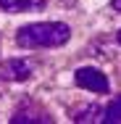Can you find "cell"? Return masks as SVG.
I'll return each instance as SVG.
<instances>
[{
	"mask_svg": "<svg viewBox=\"0 0 121 124\" xmlns=\"http://www.w3.org/2000/svg\"><path fill=\"white\" fill-rule=\"evenodd\" d=\"M119 42H121V32H119Z\"/></svg>",
	"mask_w": 121,
	"mask_h": 124,
	"instance_id": "7",
	"label": "cell"
},
{
	"mask_svg": "<svg viewBox=\"0 0 121 124\" xmlns=\"http://www.w3.org/2000/svg\"><path fill=\"white\" fill-rule=\"evenodd\" d=\"M45 0H0V8L11 11V13H19V11H34V8H42Z\"/></svg>",
	"mask_w": 121,
	"mask_h": 124,
	"instance_id": "4",
	"label": "cell"
},
{
	"mask_svg": "<svg viewBox=\"0 0 121 124\" xmlns=\"http://www.w3.org/2000/svg\"><path fill=\"white\" fill-rule=\"evenodd\" d=\"M32 77V63L26 58H8L0 63V79L8 82H24Z\"/></svg>",
	"mask_w": 121,
	"mask_h": 124,
	"instance_id": "3",
	"label": "cell"
},
{
	"mask_svg": "<svg viewBox=\"0 0 121 124\" xmlns=\"http://www.w3.org/2000/svg\"><path fill=\"white\" fill-rule=\"evenodd\" d=\"M74 82L79 85V87H84V90H90V93H108V77L103 74L100 69H92V66H84V69H79L76 74H74Z\"/></svg>",
	"mask_w": 121,
	"mask_h": 124,
	"instance_id": "2",
	"label": "cell"
},
{
	"mask_svg": "<svg viewBox=\"0 0 121 124\" xmlns=\"http://www.w3.org/2000/svg\"><path fill=\"white\" fill-rule=\"evenodd\" d=\"M103 122H108V124L121 122V95H119L116 100H111V103H108V108L103 111Z\"/></svg>",
	"mask_w": 121,
	"mask_h": 124,
	"instance_id": "5",
	"label": "cell"
},
{
	"mask_svg": "<svg viewBox=\"0 0 121 124\" xmlns=\"http://www.w3.org/2000/svg\"><path fill=\"white\" fill-rule=\"evenodd\" d=\"M71 37V29L61 21H40V24H26L19 29L16 42L21 48H58L66 45Z\"/></svg>",
	"mask_w": 121,
	"mask_h": 124,
	"instance_id": "1",
	"label": "cell"
},
{
	"mask_svg": "<svg viewBox=\"0 0 121 124\" xmlns=\"http://www.w3.org/2000/svg\"><path fill=\"white\" fill-rule=\"evenodd\" d=\"M111 5H113L116 11H121V0H111Z\"/></svg>",
	"mask_w": 121,
	"mask_h": 124,
	"instance_id": "6",
	"label": "cell"
}]
</instances>
